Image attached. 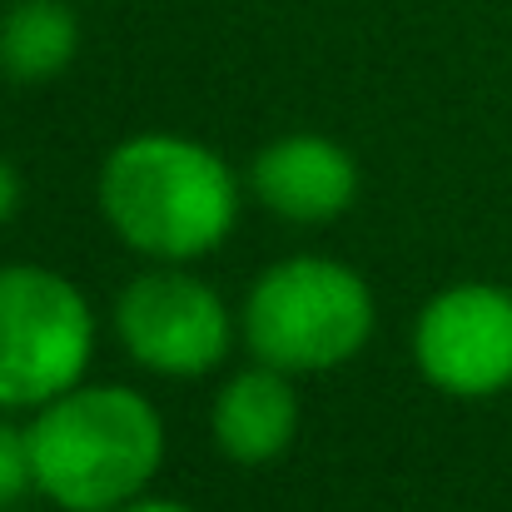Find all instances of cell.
Here are the masks:
<instances>
[{
    "mask_svg": "<svg viewBox=\"0 0 512 512\" xmlns=\"http://www.w3.org/2000/svg\"><path fill=\"white\" fill-rule=\"evenodd\" d=\"M115 512H194V508L170 503V498H135V503H125V508H115Z\"/></svg>",
    "mask_w": 512,
    "mask_h": 512,
    "instance_id": "obj_12",
    "label": "cell"
},
{
    "mask_svg": "<svg viewBox=\"0 0 512 512\" xmlns=\"http://www.w3.org/2000/svg\"><path fill=\"white\" fill-rule=\"evenodd\" d=\"M115 334L135 363L170 378H199L229 353V309L224 299L184 274L150 269L130 279L115 299Z\"/></svg>",
    "mask_w": 512,
    "mask_h": 512,
    "instance_id": "obj_5",
    "label": "cell"
},
{
    "mask_svg": "<svg viewBox=\"0 0 512 512\" xmlns=\"http://www.w3.org/2000/svg\"><path fill=\"white\" fill-rule=\"evenodd\" d=\"M299 428V393L284 368L264 363L229 378L214 398V443L234 463H269L294 443Z\"/></svg>",
    "mask_w": 512,
    "mask_h": 512,
    "instance_id": "obj_8",
    "label": "cell"
},
{
    "mask_svg": "<svg viewBox=\"0 0 512 512\" xmlns=\"http://www.w3.org/2000/svg\"><path fill=\"white\" fill-rule=\"evenodd\" d=\"M35 488V458H30V428H15L0 418V512H10Z\"/></svg>",
    "mask_w": 512,
    "mask_h": 512,
    "instance_id": "obj_10",
    "label": "cell"
},
{
    "mask_svg": "<svg viewBox=\"0 0 512 512\" xmlns=\"http://www.w3.org/2000/svg\"><path fill=\"white\" fill-rule=\"evenodd\" d=\"M423 378L453 398H488L512 383V294L498 284H453L433 294L413 329Z\"/></svg>",
    "mask_w": 512,
    "mask_h": 512,
    "instance_id": "obj_6",
    "label": "cell"
},
{
    "mask_svg": "<svg viewBox=\"0 0 512 512\" xmlns=\"http://www.w3.org/2000/svg\"><path fill=\"white\" fill-rule=\"evenodd\" d=\"M373 289L339 259H284L264 269L244 304L249 348L284 373L348 363L373 334Z\"/></svg>",
    "mask_w": 512,
    "mask_h": 512,
    "instance_id": "obj_3",
    "label": "cell"
},
{
    "mask_svg": "<svg viewBox=\"0 0 512 512\" xmlns=\"http://www.w3.org/2000/svg\"><path fill=\"white\" fill-rule=\"evenodd\" d=\"M35 488L65 512H115L135 503L165 458L155 403L115 383H75L30 423Z\"/></svg>",
    "mask_w": 512,
    "mask_h": 512,
    "instance_id": "obj_1",
    "label": "cell"
},
{
    "mask_svg": "<svg viewBox=\"0 0 512 512\" xmlns=\"http://www.w3.org/2000/svg\"><path fill=\"white\" fill-rule=\"evenodd\" d=\"M15 204H20V174L0 160V224L15 214Z\"/></svg>",
    "mask_w": 512,
    "mask_h": 512,
    "instance_id": "obj_11",
    "label": "cell"
},
{
    "mask_svg": "<svg viewBox=\"0 0 512 512\" xmlns=\"http://www.w3.org/2000/svg\"><path fill=\"white\" fill-rule=\"evenodd\" d=\"M80 55V15L65 0H15L0 15V75L40 85Z\"/></svg>",
    "mask_w": 512,
    "mask_h": 512,
    "instance_id": "obj_9",
    "label": "cell"
},
{
    "mask_svg": "<svg viewBox=\"0 0 512 512\" xmlns=\"http://www.w3.org/2000/svg\"><path fill=\"white\" fill-rule=\"evenodd\" d=\"M249 184L279 219L329 224L358 194V165L329 135H279L254 155Z\"/></svg>",
    "mask_w": 512,
    "mask_h": 512,
    "instance_id": "obj_7",
    "label": "cell"
},
{
    "mask_svg": "<svg viewBox=\"0 0 512 512\" xmlns=\"http://www.w3.org/2000/svg\"><path fill=\"white\" fill-rule=\"evenodd\" d=\"M95 353V319L85 294L40 269H0V408H45L70 393Z\"/></svg>",
    "mask_w": 512,
    "mask_h": 512,
    "instance_id": "obj_4",
    "label": "cell"
},
{
    "mask_svg": "<svg viewBox=\"0 0 512 512\" xmlns=\"http://www.w3.org/2000/svg\"><path fill=\"white\" fill-rule=\"evenodd\" d=\"M100 209L130 249L179 264L229 239L239 179L189 135H130L100 170Z\"/></svg>",
    "mask_w": 512,
    "mask_h": 512,
    "instance_id": "obj_2",
    "label": "cell"
}]
</instances>
